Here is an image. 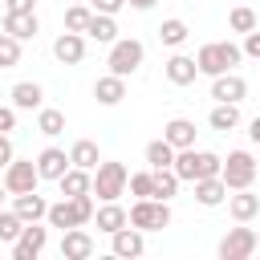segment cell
<instances>
[{"label": "cell", "mask_w": 260, "mask_h": 260, "mask_svg": "<svg viewBox=\"0 0 260 260\" xmlns=\"http://www.w3.org/2000/svg\"><path fill=\"white\" fill-rule=\"evenodd\" d=\"M219 171H223V158L211 154V150H195V146H187V150L175 154V175H179L183 183L211 179V175H219Z\"/></svg>", "instance_id": "obj_1"}, {"label": "cell", "mask_w": 260, "mask_h": 260, "mask_svg": "<svg viewBox=\"0 0 260 260\" xmlns=\"http://www.w3.org/2000/svg\"><path fill=\"white\" fill-rule=\"evenodd\" d=\"M240 57H244V49H240V45H232V41H211V45H203V49L195 53V65H199V73L219 77V73L236 69V65H240Z\"/></svg>", "instance_id": "obj_2"}, {"label": "cell", "mask_w": 260, "mask_h": 260, "mask_svg": "<svg viewBox=\"0 0 260 260\" xmlns=\"http://www.w3.org/2000/svg\"><path fill=\"white\" fill-rule=\"evenodd\" d=\"M142 57H146L142 41H134V37H118V41L110 45V57H106V65H110V73H118V77H130V73H138Z\"/></svg>", "instance_id": "obj_3"}, {"label": "cell", "mask_w": 260, "mask_h": 260, "mask_svg": "<svg viewBox=\"0 0 260 260\" xmlns=\"http://www.w3.org/2000/svg\"><path fill=\"white\" fill-rule=\"evenodd\" d=\"M126 187H130V171L122 162H98V171H93V195L102 203L126 195Z\"/></svg>", "instance_id": "obj_4"}, {"label": "cell", "mask_w": 260, "mask_h": 260, "mask_svg": "<svg viewBox=\"0 0 260 260\" xmlns=\"http://www.w3.org/2000/svg\"><path fill=\"white\" fill-rule=\"evenodd\" d=\"M130 223L138 232H162L171 223V199H134Z\"/></svg>", "instance_id": "obj_5"}, {"label": "cell", "mask_w": 260, "mask_h": 260, "mask_svg": "<svg viewBox=\"0 0 260 260\" xmlns=\"http://www.w3.org/2000/svg\"><path fill=\"white\" fill-rule=\"evenodd\" d=\"M260 175V167H256V158L248 154V150H232L228 158H223V171H219V179L228 183V191H240V187H252V179Z\"/></svg>", "instance_id": "obj_6"}, {"label": "cell", "mask_w": 260, "mask_h": 260, "mask_svg": "<svg viewBox=\"0 0 260 260\" xmlns=\"http://www.w3.org/2000/svg\"><path fill=\"white\" fill-rule=\"evenodd\" d=\"M4 187H8V195H24V191H37V183H41V171H37V162L32 158H12L8 167H4Z\"/></svg>", "instance_id": "obj_7"}, {"label": "cell", "mask_w": 260, "mask_h": 260, "mask_svg": "<svg viewBox=\"0 0 260 260\" xmlns=\"http://www.w3.org/2000/svg\"><path fill=\"white\" fill-rule=\"evenodd\" d=\"M256 248H260V240H256L252 228H232V232L219 240V260H248Z\"/></svg>", "instance_id": "obj_8"}, {"label": "cell", "mask_w": 260, "mask_h": 260, "mask_svg": "<svg viewBox=\"0 0 260 260\" xmlns=\"http://www.w3.org/2000/svg\"><path fill=\"white\" fill-rule=\"evenodd\" d=\"M45 244H49V228H41V219H37V223H24V232H20L16 244H12V256H16V260H37V256L45 252Z\"/></svg>", "instance_id": "obj_9"}, {"label": "cell", "mask_w": 260, "mask_h": 260, "mask_svg": "<svg viewBox=\"0 0 260 260\" xmlns=\"http://www.w3.org/2000/svg\"><path fill=\"white\" fill-rule=\"evenodd\" d=\"M211 98H215V102H244V98H248V81H244L236 69H228V73L211 77Z\"/></svg>", "instance_id": "obj_10"}, {"label": "cell", "mask_w": 260, "mask_h": 260, "mask_svg": "<svg viewBox=\"0 0 260 260\" xmlns=\"http://www.w3.org/2000/svg\"><path fill=\"white\" fill-rule=\"evenodd\" d=\"M53 57L61 61V65H81V57H85V32H61L57 41H53Z\"/></svg>", "instance_id": "obj_11"}, {"label": "cell", "mask_w": 260, "mask_h": 260, "mask_svg": "<svg viewBox=\"0 0 260 260\" xmlns=\"http://www.w3.org/2000/svg\"><path fill=\"white\" fill-rule=\"evenodd\" d=\"M69 167H73V162H69V154H65L61 146H45V150L37 154V171H41V179H49V183H57Z\"/></svg>", "instance_id": "obj_12"}, {"label": "cell", "mask_w": 260, "mask_h": 260, "mask_svg": "<svg viewBox=\"0 0 260 260\" xmlns=\"http://www.w3.org/2000/svg\"><path fill=\"white\" fill-rule=\"evenodd\" d=\"M110 248H114V256L130 260V256H142V252H146V240H142V232L130 223V228H118V232L110 236Z\"/></svg>", "instance_id": "obj_13"}, {"label": "cell", "mask_w": 260, "mask_h": 260, "mask_svg": "<svg viewBox=\"0 0 260 260\" xmlns=\"http://www.w3.org/2000/svg\"><path fill=\"white\" fill-rule=\"evenodd\" d=\"M4 32L16 41H32L41 32V20H37V12H4Z\"/></svg>", "instance_id": "obj_14"}, {"label": "cell", "mask_w": 260, "mask_h": 260, "mask_svg": "<svg viewBox=\"0 0 260 260\" xmlns=\"http://www.w3.org/2000/svg\"><path fill=\"white\" fill-rule=\"evenodd\" d=\"M93 223H98V232L114 236L118 228H126V223H130V211H126V207H118V199H110V203H102V207L93 211Z\"/></svg>", "instance_id": "obj_15"}, {"label": "cell", "mask_w": 260, "mask_h": 260, "mask_svg": "<svg viewBox=\"0 0 260 260\" xmlns=\"http://www.w3.org/2000/svg\"><path fill=\"white\" fill-rule=\"evenodd\" d=\"M61 256H65V260H85V256H93V236L81 232V228H69V232L61 236Z\"/></svg>", "instance_id": "obj_16"}, {"label": "cell", "mask_w": 260, "mask_h": 260, "mask_svg": "<svg viewBox=\"0 0 260 260\" xmlns=\"http://www.w3.org/2000/svg\"><path fill=\"white\" fill-rule=\"evenodd\" d=\"M162 73H167V81H171V85H191V81H195V73H199V65H195V57L175 53V57H167Z\"/></svg>", "instance_id": "obj_17"}, {"label": "cell", "mask_w": 260, "mask_h": 260, "mask_svg": "<svg viewBox=\"0 0 260 260\" xmlns=\"http://www.w3.org/2000/svg\"><path fill=\"white\" fill-rule=\"evenodd\" d=\"M195 134H199V130H195V122H191V118H171V122L162 126V138H167L175 150L195 146Z\"/></svg>", "instance_id": "obj_18"}, {"label": "cell", "mask_w": 260, "mask_h": 260, "mask_svg": "<svg viewBox=\"0 0 260 260\" xmlns=\"http://www.w3.org/2000/svg\"><path fill=\"white\" fill-rule=\"evenodd\" d=\"M228 211H232L236 223H248V219H256V211H260V195H252L248 187H240L236 195H228Z\"/></svg>", "instance_id": "obj_19"}, {"label": "cell", "mask_w": 260, "mask_h": 260, "mask_svg": "<svg viewBox=\"0 0 260 260\" xmlns=\"http://www.w3.org/2000/svg\"><path fill=\"white\" fill-rule=\"evenodd\" d=\"M12 211H16L24 223H37V219L49 215V203H45L37 191H24V195H12Z\"/></svg>", "instance_id": "obj_20"}, {"label": "cell", "mask_w": 260, "mask_h": 260, "mask_svg": "<svg viewBox=\"0 0 260 260\" xmlns=\"http://www.w3.org/2000/svg\"><path fill=\"white\" fill-rule=\"evenodd\" d=\"M93 98H98L102 106H118V102L126 98V77H118V73L98 77V81H93Z\"/></svg>", "instance_id": "obj_21"}, {"label": "cell", "mask_w": 260, "mask_h": 260, "mask_svg": "<svg viewBox=\"0 0 260 260\" xmlns=\"http://www.w3.org/2000/svg\"><path fill=\"white\" fill-rule=\"evenodd\" d=\"M195 199H199L203 207H219V203L228 199V183H223L219 175H211V179H195Z\"/></svg>", "instance_id": "obj_22"}, {"label": "cell", "mask_w": 260, "mask_h": 260, "mask_svg": "<svg viewBox=\"0 0 260 260\" xmlns=\"http://www.w3.org/2000/svg\"><path fill=\"white\" fill-rule=\"evenodd\" d=\"M57 187H61V195H85V191H93V171L69 167V171L57 179Z\"/></svg>", "instance_id": "obj_23"}, {"label": "cell", "mask_w": 260, "mask_h": 260, "mask_svg": "<svg viewBox=\"0 0 260 260\" xmlns=\"http://www.w3.org/2000/svg\"><path fill=\"white\" fill-rule=\"evenodd\" d=\"M49 228H61V232H69V228H81V219H77V207H73V199L65 195L61 203H49Z\"/></svg>", "instance_id": "obj_24"}, {"label": "cell", "mask_w": 260, "mask_h": 260, "mask_svg": "<svg viewBox=\"0 0 260 260\" xmlns=\"http://www.w3.org/2000/svg\"><path fill=\"white\" fill-rule=\"evenodd\" d=\"M41 102H45V89L37 81H16L12 85V106L16 110H41Z\"/></svg>", "instance_id": "obj_25"}, {"label": "cell", "mask_w": 260, "mask_h": 260, "mask_svg": "<svg viewBox=\"0 0 260 260\" xmlns=\"http://www.w3.org/2000/svg\"><path fill=\"white\" fill-rule=\"evenodd\" d=\"M207 122H211V130H236L240 126V102H215Z\"/></svg>", "instance_id": "obj_26"}, {"label": "cell", "mask_w": 260, "mask_h": 260, "mask_svg": "<svg viewBox=\"0 0 260 260\" xmlns=\"http://www.w3.org/2000/svg\"><path fill=\"white\" fill-rule=\"evenodd\" d=\"M85 37H89V41H98V45H114V41H118V24H114V16L93 12V20H89Z\"/></svg>", "instance_id": "obj_27"}, {"label": "cell", "mask_w": 260, "mask_h": 260, "mask_svg": "<svg viewBox=\"0 0 260 260\" xmlns=\"http://www.w3.org/2000/svg\"><path fill=\"white\" fill-rule=\"evenodd\" d=\"M69 162L73 167H81V171H98V142H89V138H77L73 146H69Z\"/></svg>", "instance_id": "obj_28"}, {"label": "cell", "mask_w": 260, "mask_h": 260, "mask_svg": "<svg viewBox=\"0 0 260 260\" xmlns=\"http://www.w3.org/2000/svg\"><path fill=\"white\" fill-rule=\"evenodd\" d=\"M37 130H41L45 138H57V134L65 130V114L53 110V106H41V110H37Z\"/></svg>", "instance_id": "obj_29"}, {"label": "cell", "mask_w": 260, "mask_h": 260, "mask_svg": "<svg viewBox=\"0 0 260 260\" xmlns=\"http://www.w3.org/2000/svg\"><path fill=\"white\" fill-rule=\"evenodd\" d=\"M154 171V199H171L175 191H179V175H175V167H150Z\"/></svg>", "instance_id": "obj_30"}, {"label": "cell", "mask_w": 260, "mask_h": 260, "mask_svg": "<svg viewBox=\"0 0 260 260\" xmlns=\"http://www.w3.org/2000/svg\"><path fill=\"white\" fill-rule=\"evenodd\" d=\"M89 20H93L89 0H81V4H69V8H65V28H69V32H85V28H89Z\"/></svg>", "instance_id": "obj_31"}, {"label": "cell", "mask_w": 260, "mask_h": 260, "mask_svg": "<svg viewBox=\"0 0 260 260\" xmlns=\"http://www.w3.org/2000/svg\"><path fill=\"white\" fill-rule=\"evenodd\" d=\"M187 37H191V32H187V20H179V16H171V20H162V24H158V41H162V45H171V49H179Z\"/></svg>", "instance_id": "obj_32"}, {"label": "cell", "mask_w": 260, "mask_h": 260, "mask_svg": "<svg viewBox=\"0 0 260 260\" xmlns=\"http://www.w3.org/2000/svg\"><path fill=\"white\" fill-rule=\"evenodd\" d=\"M175 146L167 142V138H154V142H146V162L150 167H175Z\"/></svg>", "instance_id": "obj_33"}, {"label": "cell", "mask_w": 260, "mask_h": 260, "mask_svg": "<svg viewBox=\"0 0 260 260\" xmlns=\"http://www.w3.org/2000/svg\"><path fill=\"white\" fill-rule=\"evenodd\" d=\"M20 232H24V219L16 211H0V244H16Z\"/></svg>", "instance_id": "obj_34"}, {"label": "cell", "mask_w": 260, "mask_h": 260, "mask_svg": "<svg viewBox=\"0 0 260 260\" xmlns=\"http://www.w3.org/2000/svg\"><path fill=\"white\" fill-rule=\"evenodd\" d=\"M228 28H232V32H252V28H256V12H252L248 4L232 8V16H228Z\"/></svg>", "instance_id": "obj_35"}, {"label": "cell", "mask_w": 260, "mask_h": 260, "mask_svg": "<svg viewBox=\"0 0 260 260\" xmlns=\"http://www.w3.org/2000/svg\"><path fill=\"white\" fill-rule=\"evenodd\" d=\"M130 195H134V199H154V171L130 175Z\"/></svg>", "instance_id": "obj_36"}, {"label": "cell", "mask_w": 260, "mask_h": 260, "mask_svg": "<svg viewBox=\"0 0 260 260\" xmlns=\"http://www.w3.org/2000/svg\"><path fill=\"white\" fill-rule=\"evenodd\" d=\"M12 65H20V41L0 32V69H12Z\"/></svg>", "instance_id": "obj_37"}, {"label": "cell", "mask_w": 260, "mask_h": 260, "mask_svg": "<svg viewBox=\"0 0 260 260\" xmlns=\"http://www.w3.org/2000/svg\"><path fill=\"white\" fill-rule=\"evenodd\" d=\"M240 49H244V57H256V61H260V28L244 32V45H240Z\"/></svg>", "instance_id": "obj_38"}, {"label": "cell", "mask_w": 260, "mask_h": 260, "mask_svg": "<svg viewBox=\"0 0 260 260\" xmlns=\"http://www.w3.org/2000/svg\"><path fill=\"white\" fill-rule=\"evenodd\" d=\"M89 8H93V12L114 16V12H122V8H126V0H89Z\"/></svg>", "instance_id": "obj_39"}, {"label": "cell", "mask_w": 260, "mask_h": 260, "mask_svg": "<svg viewBox=\"0 0 260 260\" xmlns=\"http://www.w3.org/2000/svg\"><path fill=\"white\" fill-rule=\"evenodd\" d=\"M16 126V106H0V134H8Z\"/></svg>", "instance_id": "obj_40"}, {"label": "cell", "mask_w": 260, "mask_h": 260, "mask_svg": "<svg viewBox=\"0 0 260 260\" xmlns=\"http://www.w3.org/2000/svg\"><path fill=\"white\" fill-rule=\"evenodd\" d=\"M12 158H16V154H12V138H8V134H0V171H4Z\"/></svg>", "instance_id": "obj_41"}, {"label": "cell", "mask_w": 260, "mask_h": 260, "mask_svg": "<svg viewBox=\"0 0 260 260\" xmlns=\"http://www.w3.org/2000/svg\"><path fill=\"white\" fill-rule=\"evenodd\" d=\"M4 8H8V12H32L37 0H4Z\"/></svg>", "instance_id": "obj_42"}, {"label": "cell", "mask_w": 260, "mask_h": 260, "mask_svg": "<svg viewBox=\"0 0 260 260\" xmlns=\"http://www.w3.org/2000/svg\"><path fill=\"white\" fill-rule=\"evenodd\" d=\"M248 138L260 146V118H252V126H248Z\"/></svg>", "instance_id": "obj_43"}, {"label": "cell", "mask_w": 260, "mask_h": 260, "mask_svg": "<svg viewBox=\"0 0 260 260\" xmlns=\"http://www.w3.org/2000/svg\"><path fill=\"white\" fill-rule=\"evenodd\" d=\"M130 8H138V12H146V8H154V0H126Z\"/></svg>", "instance_id": "obj_44"}, {"label": "cell", "mask_w": 260, "mask_h": 260, "mask_svg": "<svg viewBox=\"0 0 260 260\" xmlns=\"http://www.w3.org/2000/svg\"><path fill=\"white\" fill-rule=\"evenodd\" d=\"M4 195H8V187H4V179H0V203H4Z\"/></svg>", "instance_id": "obj_45"}, {"label": "cell", "mask_w": 260, "mask_h": 260, "mask_svg": "<svg viewBox=\"0 0 260 260\" xmlns=\"http://www.w3.org/2000/svg\"><path fill=\"white\" fill-rule=\"evenodd\" d=\"M73 4H81V0H73Z\"/></svg>", "instance_id": "obj_46"}, {"label": "cell", "mask_w": 260, "mask_h": 260, "mask_svg": "<svg viewBox=\"0 0 260 260\" xmlns=\"http://www.w3.org/2000/svg\"><path fill=\"white\" fill-rule=\"evenodd\" d=\"M256 167H260V158H256Z\"/></svg>", "instance_id": "obj_47"}, {"label": "cell", "mask_w": 260, "mask_h": 260, "mask_svg": "<svg viewBox=\"0 0 260 260\" xmlns=\"http://www.w3.org/2000/svg\"><path fill=\"white\" fill-rule=\"evenodd\" d=\"M256 240H260V232H256Z\"/></svg>", "instance_id": "obj_48"}]
</instances>
